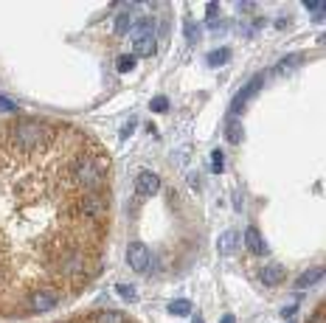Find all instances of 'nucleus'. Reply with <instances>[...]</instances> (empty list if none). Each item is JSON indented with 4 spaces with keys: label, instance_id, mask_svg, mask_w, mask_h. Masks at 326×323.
I'll list each match as a JSON object with an SVG mask.
<instances>
[{
    "label": "nucleus",
    "instance_id": "obj_1",
    "mask_svg": "<svg viewBox=\"0 0 326 323\" xmlns=\"http://www.w3.org/2000/svg\"><path fill=\"white\" fill-rule=\"evenodd\" d=\"M113 222V160L71 121H0V317L45 315L99 278Z\"/></svg>",
    "mask_w": 326,
    "mask_h": 323
},
{
    "label": "nucleus",
    "instance_id": "obj_2",
    "mask_svg": "<svg viewBox=\"0 0 326 323\" xmlns=\"http://www.w3.org/2000/svg\"><path fill=\"white\" fill-rule=\"evenodd\" d=\"M59 323H138V320H132L129 315H124L118 309H96V312L68 317V320H59Z\"/></svg>",
    "mask_w": 326,
    "mask_h": 323
},
{
    "label": "nucleus",
    "instance_id": "obj_3",
    "mask_svg": "<svg viewBox=\"0 0 326 323\" xmlns=\"http://www.w3.org/2000/svg\"><path fill=\"white\" fill-rule=\"evenodd\" d=\"M127 264L132 267L135 273H146V267H149V247L141 242H135L127 247Z\"/></svg>",
    "mask_w": 326,
    "mask_h": 323
},
{
    "label": "nucleus",
    "instance_id": "obj_4",
    "mask_svg": "<svg viewBox=\"0 0 326 323\" xmlns=\"http://www.w3.org/2000/svg\"><path fill=\"white\" fill-rule=\"evenodd\" d=\"M157 188H160V177H157V174L141 172L135 177V191H138V197H152V194H157Z\"/></svg>",
    "mask_w": 326,
    "mask_h": 323
},
{
    "label": "nucleus",
    "instance_id": "obj_5",
    "mask_svg": "<svg viewBox=\"0 0 326 323\" xmlns=\"http://www.w3.org/2000/svg\"><path fill=\"white\" fill-rule=\"evenodd\" d=\"M262 284H267V287H278V284H284V267L281 264H267L262 270Z\"/></svg>",
    "mask_w": 326,
    "mask_h": 323
},
{
    "label": "nucleus",
    "instance_id": "obj_6",
    "mask_svg": "<svg viewBox=\"0 0 326 323\" xmlns=\"http://www.w3.org/2000/svg\"><path fill=\"white\" fill-rule=\"evenodd\" d=\"M149 34H152V20H149V17H141L135 26H129V37H132L135 43L143 40V37H149Z\"/></svg>",
    "mask_w": 326,
    "mask_h": 323
},
{
    "label": "nucleus",
    "instance_id": "obj_7",
    "mask_svg": "<svg viewBox=\"0 0 326 323\" xmlns=\"http://www.w3.org/2000/svg\"><path fill=\"white\" fill-rule=\"evenodd\" d=\"M245 242H248V247H250L253 253H264V250H267V247H264L262 233H259L256 228H248V230H245Z\"/></svg>",
    "mask_w": 326,
    "mask_h": 323
},
{
    "label": "nucleus",
    "instance_id": "obj_8",
    "mask_svg": "<svg viewBox=\"0 0 326 323\" xmlns=\"http://www.w3.org/2000/svg\"><path fill=\"white\" fill-rule=\"evenodd\" d=\"M135 54H138V57L155 54V37L149 34V37H143V40H138V43H135Z\"/></svg>",
    "mask_w": 326,
    "mask_h": 323
},
{
    "label": "nucleus",
    "instance_id": "obj_9",
    "mask_svg": "<svg viewBox=\"0 0 326 323\" xmlns=\"http://www.w3.org/2000/svg\"><path fill=\"white\" fill-rule=\"evenodd\" d=\"M320 275H323V267H315V270H309V273H304L301 278H298V284H295V287H298V289L312 287V284H315V281H318Z\"/></svg>",
    "mask_w": 326,
    "mask_h": 323
},
{
    "label": "nucleus",
    "instance_id": "obj_10",
    "mask_svg": "<svg viewBox=\"0 0 326 323\" xmlns=\"http://www.w3.org/2000/svg\"><path fill=\"white\" fill-rule=\"evenodd\" d=\"M228 141H231V144H239V138H242V124L236 121V118H228Z\"/></svg>",
    "mask_w": 326,
    "mask_h": 323
},
{
    "label": "nucleus",
    "instance_id": "obj_11",
    "mask_svg": "<svg viewBox=\"0 0 326 323\" xmlns=\"http://www.w3.org/2000/svg\"><path fill=\"white\" fill-rule=\"evenodd\" d=\"M259 82H262V79H253V82H250V85H248V87H245V93H242V96H239V99H236V101H234V110H239V107H242V104H245V101H248V99H250V96H253V93H256V87H259Z\"/></svg>",
    "mask_w": 326,
    "mask_h": 323
},
{
    "label": "nucleus",
    "instance_id": "obj_12",
    "mask_svg": "<svg viewBox=\"0 0 326 323\" xmlns=\"http://www.w3.org/2000/svg\"><path fill=\"white\" fill-rule=\"evenodd\" d=\"M234 242H236V233H234V230L222 233V239H220V250H222V253H234Z\"/></svg>",
    "mask_w": 326,
    "mask_h": 323
},
{
    "label": "nucleus",
    "instance_id": "obj_13",
    "mask_svg": "<svg viewBox=\"0 0 326 323\" xmlns=\"http://www.w3.org/2000/svg\"><path fill=\"white\" fill-rule=\"evenodd\" d=\"M127 31H129V15L121 12V15L115 17V34H127Z\"/></svg>",
    "mask_w": 326,
    "mask_h": 323
},
{
    "label": "nucleus",
    "instance_id": "obj_14",
    "mask_svg": "<svg viewBox=\"0 0 326 323\" xmlns=\"http://www.w3.org/2000/svg\"><path fill=\"white\" fill-rule=\"evenodd\" d=\"M169 312H175V315H189V312H192V303L189 301H172Z\"/></svg>",
    "mask_w": 326,
    "mask_h": 323
},
{
    "label": "nucleus",
    "instance_id": "obj_15",
    "mask_svg": "<svg viewBox=\"0 0 326 323\" xmlns=\"http://www.w3.org/2000/svg\"><path fill=\"white\" fill-rule=\"evenodd\" d=\"M228 59H231V51L220 48V51H214L211 57H208V62H211V65H222V62H228Z\"/></svg>",
    "mask_w": 326,
    "mask_h": 323
},
{
    "label": "nucleus",
    "instance_id": "obj_16",
    "mask_svg": "<svg viewBox=\"0 0 326 323\" xmlns=\"http://www.w3.org/2000/svg\"><path fill=\"white\" fill-rule=\"evenodd\" d=\"M132 68H135V57H132V54H129V57H121V59H118V71H121V73L132 71Z\"/></svg>",
    "mask_w": 326,
    "mask_h": 323
},
{
    "label": "nucleus",
    "instance_id": "obj_17",
    "mask_svg": "<svg viewBox=\"0 0 326 323\" xmlns=\"http://www.w3.org/2000/svg\"><path fill=\"white\" fill-rule=\"evenodd\" d=\"M0 110H3V113H15L17 115V104H15V101H9L6 96H0Z\"/></svg>",
    "mask_w": 326,
    "mask_h": 323
},
{
    "label": "nucleus",
    "instance_id": "obj_18",
    "mask_svg": "<svg viewBox=\"0 0 326 323\" xmlns=\"http://www.w3.org/2000/svg\"><path fill=\"white\" fill-rule=\"evenodd\" d=\"M166 107H169V101H166V96H157V99L152 101V110H155V113H166Z\"/></svg>",
    "mask_w": 326,
    "mask_h": 323
},
{
    "label": "nucleus",
    "instance_id": "obj_19",
    "mask_svg": "<svg viewBox=\"0 0 326 323\" xmlns=\"http://www.w3.org/2000/svg\"><path fill=\"white\" fill-rule=\"evenodd\" d=\"M118 292H121V298H127V301H135V287H124V284H121Z\"/></svg>",
    "mask_w": 326,
    "mask_h": 323
},
{
    "label": "nucleus",
    "instance_id": "obj_20",
    "mask_svg": "<svg viewBox=\"0 0 326 323\" xmlns=\"http://www.w3.org/2000/svg\"><path fill=\"white\" fill-rule=\"evenodd\" d=\"M211 166H214V172H222V152H220V149L214 152V158H211Z\"/></svg>",
    "mask_w": 326,
    "mask_h": 323
},
{
    "label": "nucleus",
    "instance_id": "obj_21",
    "mask_svg": "<svg viewBox=\"0 0 326 323\" xmlns=\"http://www.w3.org/2000/svg\"><path fill=\"white\" fill-rule=\"evenodd\" d=\"M309 323H323V306H320V303H318V309H315V312H312Z\"/></svg>",
    "mask_w": 326,
    "mask_h": 323
},
{
    "label": "nucleus",
    "instance_id": "obj_22",
    "mask_svg": "<svg viewBox=\"0 0 326 323\" xmlns=\"http://www.w3.org/2000/svg\"><path fill=\"white\" fill-rule=\"evenodd\" d=\"M309 12H323V3H318V0H309V3H304Z\"/></svg>",
    "mask_w": 326,
    "mask_h": 323
},
{
    "label": "nucleus",
    "instance_id": "obj_23",
    "mask_svg": "<svg viewBox=\"0 0 326 323\" xmlns=\"http://www.w3.org/2000/svg\"><path fill=\"white\" fill-rule=\"evenodd\" d=\"M206 12H208V17H211V23H214V17H217V12H220V9H217V3H208Z\"/></svg>",
    "mask_w": 326,
    "mask_h": 323
},
{
    "label": "nucleus",
    "instance_id": "obj_24",
    "mask_svg": "<svg viewBox=\"0 0 326 323\" xmlns=\"http://www.w3.org/2000/svg\"><path fill=\"white\" fill-rule=\"evenodd\" d=\"M132 129H135V121H129L127 127L121 129V138H129V135H132Z\"/></svg>",
    "mask_w": 326,
    "mask_h": 323
},
{
    "label": "nucleus",
    "instance_id": "obj_25",
    "mask_svg": "<svg viewBox=\"0 0 326 323\" xmlns=\"http://www.w3.org/2000/svg\"><path fill=\"white\" fill-rule=\"evenodd\" d=\"M186 37H189V40H194V37H197V29H194L192 23H186Z\"/></svg>",
    "mask_w": 326,
    "mask_h": 323
},
{
    "label": "nucleus",
    "instance_id": "obj_26",
    "mask_svg": "<svg viewBox=\"0 0 326 323\" xmlns=\"http://www.w3.org/2000/svg\"><path fill=\"white\" fill-rule=\"evenodd\" d=\"M220 323H236V320H234V315H225V317H222Z\"/></svg>",
    "mask_w": 326,
    "mask_h": 323
},
{
    "label": "nucleus",
    "instance_id": "obj_27",
    "mask_svg": "<svg viewBox=\"0 0 326 323\" xmlns=\"http://www.w3.org/2000/svg\"><path fill=\"white\" fill-rule=\"evenodd\" d=\"M194 323H203V320H200V317H194Z\"/></svg>",
    "mask_w": 326,
    "mask_h": 323
}]
</instances>
